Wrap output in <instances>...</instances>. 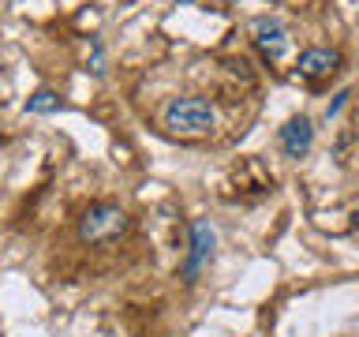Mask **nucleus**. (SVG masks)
Wrapping results in <instances>:
<instances>
[{"instance_id": "nucleus-7", "label": "nucleus", "mask_w": 359, "mask_h": 337, "mask_svg": "<svg viewBox=\"0 0 359 337\" xmlns=\"http://www.w3.org/2000/svg\"><path fill=\"white\" fill-rule=\"evenodd\" d=\"M22 109H27L30 112V117H45V112H56V109H60V98H56L53 94V90H34V94L27 98V105H22Z\"/></svg>"}, {"instance_id": "nucleus-3", "label": "nucleus", "mask_w": 359, "mask_h": 337, "mask_svg": "<svg viewBox=\"0 0 359 337\" xmlns=\"http://www.w3.org/2000/svg\"><path fill=\"white\" fill-rule=\"evenodd\" d=\"M251 38H255L258 53H262L266 60H280V56L288 53V45H292L288 27L280 19H273V15H258L251 22Z\"/></svg>"}, {"instance_id": "nucleus-5", "label": "nucleus", "mask_w": 359, "mask_h": 337, "mask_svg": "<svg viewBox=\"0 0 359 337\" xmlns=\"http://www.w3.org/2000/svg\"><path fill=\"white\" fill-rule=\"evenodd\" d=\"M277 143H280V150H285V157H307L311 146H314V124L307 117H292L285 128L277 131Z\"/></svg>"}, {"instance_id": "nucleus-4", "label": "nucleus", "mask_w": 359, "mask_h": 337, "mask_svg": "<svg viewBox=\"0 0 359 337\" xmlns=\"http://www.w3.org/2000/svg\"><path fill=\"white\" fill-rule=\"evenodd\" d=\"M213 244H217V232H213L210 221H195L191 225V251H187V263H184V281H195L198 270L210 263L213 255Z\"/></svg>"}, {"instance_id": "nucleus-1", "label": "nucleus", "mask_w": 359, "mask_h": 337, "mask_svg": "<svg viewBox=\"0 0 359 337\" xmlns=\"http://www.w3.org/2000/svg\"><path fill=\"white\" fill-rule=\"evenodd\" d=\"M161 120H165V128L176 131V135H206V131H213V124H217V109H213L210 98L187 94V98L168 101Z\"/></svg>"}, {"instance_id": "nucleus-2", "label": "nucleus", "mask_w": 359, "mask_h": 337, "mask_svg": "<svg viewBox=\"0 0 359 337\" xmlns=\"http://www.w3.org/2000/svg\"><path fill=\"white\" fill-rule=\"evenodd\" d=\"M128 225H131L128 213L116 202H94L83 213V221H79V240L83 244H109V240L128 232Z\"/></svg>"}, {"instance_id": "nucleus-8", "label": "nucleus", "mask_w": 359, "mask_h": 337, "mask_svg": "<svg viewBox=\"0 0 359 337\" xmlns=\"http://www.w3.org/2000/svg\"><path fill=\"white\" fill-rule=\"evenodd\" d=\"M344 101H348V90H341V94H337V101L330 105V117H337V112H341V105H344Z\"/></svg>"}, {"instance_id": "nucleus-6", "label": "nucleus", "mask_w": 359, "mask_h": 337, "mask_svg": "<svg viewBox=\"0 0 359 337\" xmlns=\"http://www.w3.org/2000/svg\"><path fill=\"white\" fill-rule=\"evenodd\" d=\"M337 67H341V53L337 49H303L296 72L303 79H322V75H333Z\"/></svg>"}]
</instances>
